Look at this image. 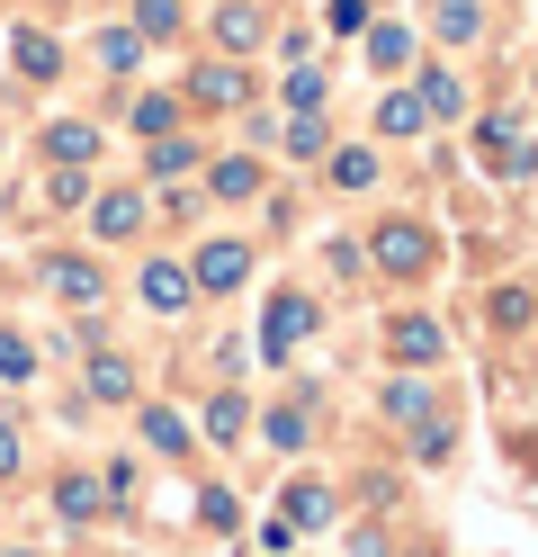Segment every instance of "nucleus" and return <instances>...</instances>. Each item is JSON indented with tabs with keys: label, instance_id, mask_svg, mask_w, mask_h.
<instances>
[{
	"label": "nucleus",
	"instance_id": "14",
	"mask_svg": "<svg viewBox=\"0 0 538 557\" xmlns=\"http://www.w3.org/2000/svg\"><path fill=\"white\" fill-rule=\"evenodd\" d=\"M171 126H179V99L171 90H143L135 99V135H171Z\"/></svg>",
	"mask_w": 538,
	"mask_h": 557
},
{
	"label": "nucleus",
	"instance_id": "18",
	"mask_svg": "<svg viewBox=\"0 0 538 557\" xmlns=\"http://www.w3.org/2000/svg\"><path fill=\"white\" fill-rule=\"evenodd\" d=\"M54 504H63V521H99V485H90V476H63Z\"/></svg>",
	"mask_w": 538,
	"mask_h": 557
},
{
	"label": "nucleus",
	"instance_id": "10",
	"mask_svg": "<svg viewBox=\"0 0 538 557\" xmlns=\"http://www.w3.org/2000/svg\"><path fill=\"white\" fill-rule=\"evenodd\" d=\"M278 521H287V531H314V521H333V495H323V485H287Z\"/></svg>",
	"mask_w": 538,
	"mask_h": 557
},
{
	"label": "nucleus",
	"instance_id": "29",
	"mask_svg": "<svg viewBox=\"0 0 538 557\" xmlns=\"http://www.w3.org/2000/svg\"><path fill=\"white\" fill-rule=\"evenodd\" d=\"M440 37H476V0H440Z\"/></svg>",
	"mask_w": 538,
	"mask_h": 557
},
{
	"label": "nucleus",
	"instance_id": "31",
	"mask_svg": "<svg viewBox=\"0 0 538 557\" xmlns=\"http://www.w3.org/2000/svg\"><path fill=\"white\" fill-rule=\"evenodd\" d=\"M198 512L215 521V531H234V521H242V504H234V495H198Z\"/></svg>",
	"mask_w": 538,
	"mask_h": 557
},
{
	"label": "nucleus",
	"instance_id": "1",
	"mask_svg": "<svg viewBox=\"0 0 538 557\" xmlns=\"http://www.w3.org/2000/svg\"><path fill=\"white\" fill-rule=\"evenodd\" d=\"M305 333H314V306H305L297 288H287V297H270V324H261V360H287Z\"/></svg>",
	"mask_w": 538,
	"mask_h": 557
},
{
	"label": "nucleus",
	"instance_id": "13",
	"mask_svg": "<svg viewBox=\"0 0 538 557\" xmlns=\"http://www.w3.org/2000/svg\"><path fill=\"white\" fill-rule=\"evenodd\" d=\"M413 99H422V117H458V109H466V90H458L449 73H422V90H413Z\"/></svg>",
	"mask_w": 538,
	"mask_h": 557
},
{
	"label": "nucleus",
	"instance_id": "15",
	"mask_svg": "<svg viewBox=\"0 0 538 557\" xmlns=\"http://www.w3.org/2000/svg\"><path fill=\"white\" fill-rule=\"evenodd\" d=\"M90 396H99V405H126V396H135V369H126V360H90Z\"/></svg>",
	"mask_w": 538,
	"mask_h": 557
},
{
	"label": "nucleus",
	"instance_id": "7",
	"mask_svg": "<svg viewBox=\"0 0 538 557\" xmlns=\"http://www.w3.org/2000/svg\"><path fill=\"white\" fill-rule=\"evenodd\" d=\"M90 153H99V135H90V126H72V117H63V126H46V162H63V171H82Z\"/></svg>",
	"mask_w": 538,
	"mask_h": 557
},
{
	"label": "nucleus",
	"instance_id": "33",
	"mask_svg": "<svg viewBox=\"0 0 538 557\" xmlns=\"http://www.w3.org/2000/svg\"><path fill=\"white\" fill-rule=\"evenodd\" d=\"M350 557H386V548H377V531H359V540H350Z\"/></svg>",
	"mask_w": 538,
	"mask_h": 557
},
{
	"label": "nucleus",
	"instance_id": "20",
	"mask_svg": "<svg viewBox=\"0 0 538 557\" xmlns=\"http://www.w3.org/2000/svg\"><path fill=\"white\" fill-rule=\"evenodd\" d=\"M135 37H179V0H135Z\"/></svg>",
	"mask_w": 538,
	"mask_h": 557
},
{
	"label": "nucleus",
	"instance_id": "30",
	"mask_svg": "<svg viewBox=\"0 0 538 557\" xmlns=\"http://www.w3.org/2000/svg\"><path fill=\"white\" fill-rule=\"evenodd\" d=\"M287 109H323V73H287Z\"/></svg>",
	"mask_w": 538,
	"mask_h": 557
},
{
	"label": "nucleus",
	"instance_id": "8",
	"mask_svg": "<svg viewBox=\"0 0 538 557\" xmlns=\"http://www.w3.org/2000/svg\"><path fill=\"white\" fill-rule=\"evenodd\" d=\"M46 288L72 297V306H99V270L90 261H46Z\"/></svg>",
	"mask_w": 538,
	"mask_h": 557
},
{
	"label": "nucleus",
	"instance_id": "12",
	"mask_svg": "<svg viewBox=\"0 0 538 557\" xmlns=\"http://www.w3.org/2000/svg\"><path fill=\"white\" fill-rule=\"evenodd\" d=\"M395 360H440V324H430V315H404V324H395Z\"/></svg>",
	"mask_w": 538,
	"mask_h": 557
},
{
	"label": "nucleus",
	"instance_id": "17",
	"mask_svg": "<svg viewBox=\"0 0 538 557\" xmlns=\"http://www.w3.org/2000/svg\"><path fill=\"white\" fill-rule=\"evenodd\" d=\"M143 441H153V449H171V459H179V449H189V423H179L171 405H153V413H143Z\"/></svg>",
	"mask_w": 538,
	"mask_h": 557
},
{
	"label": "nucleus",
	"instance_id": "25",
	"mask_svg": "<svg viewBox=\"0 0 538 557\" xmlns=\"http://www.w3.org/2000/svg\"><path fill=\"white\" fill-rule=\"evenodd\" d=\"M287 153H323V117H314V109L287 117Z\"/></svg>",
	"mask_w": 538,
	"mask_h": 557
},
{
	"label": "nucleus",
	"instance_id": "6",
	"mask_svg": "<svg viewBox=\"0 0 538 557\" xmlns=\"http://www.w3.org/2000/svg\"><path fill=\"white\" fill-rule=\"evenodd\" d=\"M189 90L207 99V109H242V90H251V82L234 73V63H198V82H189Z\"/></svg>",
	"mask_w": 538,
	"mask_h": 557
},
{
	"label": "nucleus",
	"instance_id": "2",
	"mask_svg": "<svg viewBox=\"0 0 538 557\" xmlns=\"http://www.w3.org/2000/svg\"><path fill=\"white\" fill-rule=\"evenodd\" d=\"M143 306H153V315H189V297H198V278L179 270V261H143Z\"/></svg>",
	"mask_w": 538,
	"mask_h": 557
},
{
	"label": "nucleus",
	"instance_id": "28",
	"mask_svg": "<svg viewBox=\"0 0 538 557\" xmlns=\"http://www.w3.org/2000/svg\"><path fill=\"white\" fill-rule=\"evenodd\" d=\"M0 377H36V351H27L18 333H0Z\"/></svg>",
	"mask_w": 538,
	"mask_h": 557
},
{
	"label": "nucleus",
	"instance_id": "9",
	"mask_svg": "<svg viewBox=\"0 0 538 557\" xmlns=\"http://www.w3.org/2000/svg\"><path fill=\"white\" fill-rule=\"evenodd\" d=\"M215 37H225L234 54H251L261 46V10H251V0H225V10H215Z\"/></svg>",
	"mask_w": 538,
	"mask_h": 557
},
{
	"label": "nucleus",
	"instance_id": "19",
	"mask_svg": "<svg viewBox=\"0 0 538 557\" xmlns=\"http://www.w3.org/2000/svg\"><path fill=\"white\" fill-rule=\"evenodd\" d=\"M179 171H198V145H179V135H153V181H179Z\"/></svg>",
	"mask_w": 538,
	"mask_h": 557
},
{
	"label": "nucleus",
	"instance_id": "16",
	"mask_svg": "<svg viewBox=\"0 0 538 557\" xmlns=\"http://www.w3.org/2000/svg\"><path fill=\"white\" fill-rule=\"evenodd\" d=\"M207 189H215V198H251V189H261V162H215Z\"/></svg>",
	"mask_w": 538,
	"mask_h": 557
},
{
	"label": "nucleus",
	"instance_id": "22",
	"mask_svg": "<svg viewBox=\"0 0 538 557\" xmlns=\"http://www.w3.org/2000/svg\"><path fill=\"white\" fill-rule=\"evenodd\" d=\"M135 54H143V37H135V27H108V37H99V63H108V73H126Z\"/></svg>",
	"mask_w": 538,
	"mask_h": 557
},
{
	"label": "nucleus",
	"instance_id": "26",
	"mask_svg": "<svg viewBox=\"0 0 538 557\" xmlns=\"http://www.w3.org/2000/svg\"><path fill=\"white\" fill-rule=\"evenodd\" d=\"M422 405H430V387H422V377H395V387H386V413H404V423H413Z\"/></svg>",
	"mask_w": 538,
	"mask_h": 557
},
{
	"label": "nucleus",
	"instance_id": "32",
	"mask_svg": "<svg viewBox=\"0 0 538 557\" xmlns=\"http://www.w3.org/2000/svg\"><path fill=\"white\" fill-rule=\"evenodd\" d=\"M18 459H27V449H18V432L0 423V476H18Z\"/></svg>",
	"mask_w": 538,
	"mask_h": 557
},
{
	"label": "nucleus",
	"instance_id": "21",
	"mask_svg": "<svg viewBox=\"0 0 538 557\" xmlns=\"http://www.w3.org/2000/svg\"><path fill=\"white\" fill-rule=\"evenodd\" d=\"M333 181H341V189H368V181H377V153H368V145L333 153Z\"/></svg>",
	"mask_w": 538,
	"mask_h": 557
},
{
	"label": "nucleus",
	"instance_id": "4",
	"mask_svg": "<svg viewBox=\"0 0 538 557\" xmlns=\"http://www.w3.org/2000/svg\"><path fill=\"white\" fill-rule=\"evenodd\" d=\"M135 225H143V198H135V189H117V198L90 207V234H99V243H126Z\"/></svg>",
	"mask_w": 538,
	"mask_h": 557
},
{
	"label": "nucleus",
	"instance_id": "5",
	"mask_svg": "<svg viewBox=\"0 0 538 557\" xmlns=\"http://www.w3.org/2000/svg\"><path fill=\"white\" fill-rule=\"evenodd\" d=\"M377 261H386V270H404V278H413V270L430 261V234H422V225H386V234H377Z\"/></svg>",
	"mask_w": 538,
	"mask_h": 557
},
{
	"label": "nucleus",
	"instance_id": "3",
	"mask_svg": "<svg viewBox=\"0 0 538 557\" xmlns=\"http://www.w3.org/2000/svg\"><path fill=\"white\" fill-rule=\"evenodd\" d=\"M198 288H242V278H251V252H242V243L225 234V243H207V252H198Z\"/></svg>",
	"mask_w": 538,
	"mask_h": 557
},
{
	"label": "nucleus",
	"instance_id": "24",
	"mask_svg": "<svg viewBox=\"0 0 538 557\" xmlns=\"http://www.w3.org/2000/svg\"><path fill=\"white\" fill-rule=\"evenodd\" d=\"M242 413H251L242 396H215V405H207V432H215V441H234V432H242Z\"/></svg>",
	"mask_w": 538,
	"mask_h": 557
},
{
	"label": "nucleus",
	"instance_id": "11",
	"mask_svg": "<svg viewBox=\"0 0 538 557\" xmlns=\"http://www.w3.org/2000/svg\"><path fill=\"white\" fill-rule=\"evenodd\" d=\"M18 73H27V82H54V73H63V46L36 37V27H18Z\"/></svg>",
	"mask_w": 538,
	"mask_h": 557
},
{
	"label": "nucleus",
	"instance_id": "23",
	"mask_svg": "<svg viewBox=\"0 0 538 557\" xmlns=\"http://www.w3.org/2000/svg\"><path fill=\"white\" fill-rule=\"evenodd\" d=\"M404 54H413V37H404V27H377V37H368V63H377V73H395Z\"/></svg>",
	"mask_w": 538,
	"mask_h": 557
},
{
	"label": "nucleus",
	"instance_id": "27",
	"mask_svg": "<svg viewBox=\"0 0 538 557\" xmlns=\"http://www.w3.org/2000/svg\"><path fill=\"white\" fill-rule=\"evenodd\" d=\"M377 126H386V135H422V99H386Z\"/></svg>",
	"mask_w": 538,
	"mask_h": 557
}]
</instances>
